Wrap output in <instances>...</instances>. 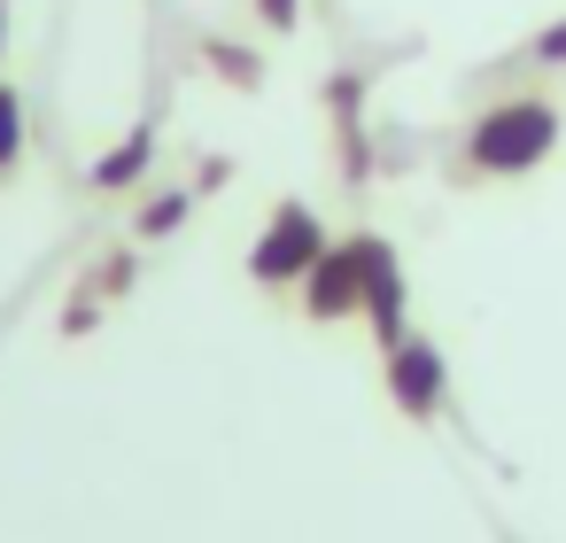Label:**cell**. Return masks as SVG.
<instances>
[{"label":"cell","instance_id":"8992f818","mask_svg":"<svg viewBox=\"0 0 566 543\" xmlns=\"http://www.w3.org/2000/svg\"><path fill=\"white\" fill-rule=\"evenodd\" d=\"M148 164H156V125H133V140L94 164V187H102V195H125V187H140Z\"/></svg>","mask_w":566,"mask_h":543},{"label":"cell","instance_id":"3957f363","mask_svg":"<svg viewBox=\"0 0 566 543\" xmlns=\"http://www.w3.org/2000/svg\"><path fill=\"white\" fill-rule=\"evenodd\" d=\"M388 357V404L403 411V419H434L442 411V396H450V365H442V349L427 342V334H403L396 349H380Z\"/></svg>","mask_w":566,"mask_h":543},{"label":"cell","instance_id":"9c48e42d","mask_svg":"<svg viewBox=\"0 0 566 543\" xmlns=\"http://www.w3.org/2000/svg\"><path fill=\"white\" fill-rule=\"evenodd\" d=\"M210 63H218V79H226V86H256V79H264V71H256V55H249V48H226V40L210 48Z\"/></svg>","mask_w":566,"mask_h":543},{"label":"cell","instance_id":"7a4b0ae2","mask_svg":"<svg viewBox=\"0 0 566 543\" xmlns=\"http://www.w3.org/2000/svg\"><path fill=\"white\" fill-rule=\"evenodd\" d=\"M318 257H326L318 210H311V202H280V210L264 218L256 249H249V280H256V288H303V272H311Z\"/></svg>","mask_w":566,"mask_h":543},{"label":"cell","instance_id":"52a82bcc","mask_svg":"<svg viewBox=\"0 0 566 543\" xmlns=\"http://www.w3.org/2000/svg\"><path fill=\"white\" fill-rule=\"evenodd\" d=\"M187 210H195V195H187V187L156 195V202L140 210V241H164V233H179V226H187Z\"/></svg>","mask_w":566,"mask_h":543},{"label":"cell","instance_id":"5b68a950","mask_svg":"<svg viewBox=\"0 0 566 543\" xmlns=\"http://www.w3.org/2000/svg\"><path fill=\"white\" fill-rule=\"evenodd\" d=\"M303 311H311L318 326H334V319H357V311H365V264H357V233H349V241H326V257L303 272Z\"/></svg>","mask_w":566,"mask_h":543},{"label":"cell","instance_id":"6da1fadb","mask_svg":"<svg viewBox=\"0 0 566 543\" xmlns=\"http://www.w3.org/2000/svg\"><path fill=\"white\" fill-rule=\"evenodd\" d=\"M558 148V109L543 94H512V102H489L473 125H465V164L481 179H527L543 171Z\"/></svg>","mask_w":566,"mask_h":543},{"label":"cell","instance_id":"4fadbf2b","mask_svg":"<svg viewBox=\"0 0 566 543\" xmlns=\"http://www.w3.org/2000/svg\"><path fill=\"white\" fill-rule=\"evenodd\" d=\"M133 272H140V257H109V264H102V295H125Z\"/></svg>","mask_w":566,"mask_h":543},{"label":"cell","instance_id":"8fae6325","mask_svg":"<svg viewBox=\"0 0 566 543\" xmlns=\"http://www.w3.org/2000/svg\"><path fill=\"white\" fill-rule=\"evenodd\" d=\"M102 326V295H78L71 311H63V334H94Z\"/></svg>","mask_w":566,"mask_h":543},{"label":"cell","instance_id":"277c9868","mask_svg":"<svg viewBox=\"0 0 566 543\" xmlns=\"http://www.w3.org/2000/svg\"><path fill=\"white\" fill-rule=\"evenodd\" d=\"M357 264H365V326H373V342L380 349H396L411 326H403V311H411V288H403V264H396V249L380 241V233H357Z\"/></svg>","mask_w":566,"mask_h":543},{"label":"cell","instance_id":"7c38bea8","mask_svg":"<svg viewBox=\"0 0 566 543\" xmlns=\"http://www.w3.org/2000/svg\"><path fill=\"white\" fill-rule=\"evenodd\" d=\"M256 17H264L272 32H295V24H303V0H256Z\"/></svg>","mask_w":566,"mask_h":543},{"label":"cell","instance_id":"30bf717a","mask_svg":"<svg viewBox=\"0 0 566 543\" xmlns=\"http://www.w3.org/2000/svg\"><path fill=\"white\" fill-rule=\"evenodd\" d=\"M535 63H551V71H566V17L535 32Z\"/></svg>","mask_w":566,"mask_h":543},{"label":"cell","instance_id":"5bb4252c","mask_svg":"<svg viewBox=\"0 0 566 543\" xmlns=\"http://www.w3.org/2000/svg\"><path fill=\"white\" fill-rule=\"evenodd\" d=\"M0 48H9V0H0Z\"/></svg>","mask_w":566,"mask_h":543},{"label":"cell","instance_id":"ba28073f","mask_svg":"<svg viewBox=\"0 0 566 543\" xmlns=\"http://www.w3.org/2000/svg\"><path fill=\"white\" fill-rule=\"evenodd\" d=\"M17 156H24V102L0 86V171H17Z\"/></svg>","mask_w":566,"mask_h":543}]
</instances>
